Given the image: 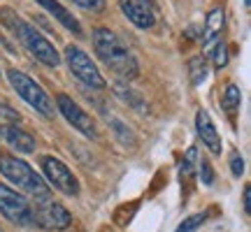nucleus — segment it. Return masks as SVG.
I'll use <instances>...</instances> for the list:
<instances>
[{"instance_id":"5","label":"nucleus","mask_w":251,"mask_h":232,"mask_svg":"<svg viewBox=\"0 0 251 232\" xmlns=\"http://www.w3.org/2000/svg\"><path fill=\"white\" fill-rule=\"evenodd\" d=\"M65 61H68V68L72 70V74H75L81 84H86L89 89H96V91L107 89V81L102 79V74H100V70L96 68V63L91 61V56L86 54L84 49L70 45L65 49Z\"/></svg>"},{"instance_id":"24","label":"nucleus","mask_w":251,"mask_h":232,"mask_svg":"<svg viewBox=\"0 0 251 232\" xmlns=\"http://www.w3.org/2000/svg\"><path fill=\"white\" fill-rule=\"evenodd\" d=\"M75 5H79L81 9H89V12H102L105 9V0H72Z\"/></svg>"},{"instance_id":"11","label":"nucleus","mask_w":251,"mask_h":232,"mask_svg":"<svg viewBox=\"0 0 251 232\" xmlns=\"http://www.w3.org/2000/svg\"><path fill=\"white\" fill-rule=\"evenodd\" d=\"M196 130L200 135V139L212 153H221V137L216 133V125L212 121V116L207 114L205 109H200L196 114Z\"/></svg>"},{"instance_id":"13","label":"nucleus","mask_w":251,"mask_h":232,"mask_svg":"<svg viewBox=\"0 0 251 232\" xmlns=\"http://www.w3.org/2000/svg\"><path fill=\"white\" fill-rule=\"evenodd\" d=\"M5 139L12 149H17L19 153H33L35 151V137L30 133H26L24 128L19 125H9L5 130Z\"/></svg>"},{"instance_id":"3","label":"nucleus","mask_w":251,"mask_h":232,"mask_svg":"<svg viewBox=\"0 0 251 232\" xmlns=\"http://www.w3.org/2000/svg\"><path fill=\"white\" fill-rule=\"evenodd\" d=\"M0 172H2V177L7 179V181H12L17 188H21L24 193L35 197V202H42V200L51 197V188L47 186V181H42V177L26 161L2 156L0 158Z\"/></svg>"},{"instance_id":"18","label":"nucleus","mask_w":251,"mask_h":232,"mask_svg":"<svg viewBox=\"0 0 251 232\" xmlns=\"http://www.w3.org/2000/svg\"><path fill=\"white\" fill-rule=\"evenodd\" d=\"M196 162H198V151L191 146L181 161V181H191L193 179V172H196Z\"/></svg>"},{"instance_id":"1","label":"nucleus","mask_w":251,"mask_h":232,"mask_svg":"<svg viewBox=\"0 0 251 232\" xmlns=\"http://www.w3.org/2000/svg\"><path fill=\"white\" fill-rule=\"evenodd\" d=\"M0 21L12 30V35L21 42V46L26 49L28 54L33 56V58H37L42 65H47V68H58L61 65V56L56 51V46L35 26H30L26 19L19 17L17 12L2 7L0 9Z\"/></svg>"},{"instance_id":"14","label":"nucleus","mask_w":251,"mask_h":232,"mask_svg":"<svg viewBox=\"0 0 251 232\" xmlns=\"http://www.w3.org/2000/svg\"><path fill=\"white\" fill-rule=\"evenodd\" d=\"M224 21H226V14L221 7H214L205 19V30H202V45H212L216 37L221 35L224 30Z\"/></svg>"},{"instance_id":"17","label":"nucleus","mask_w":251,"mask_h":232,"mask_svg":"<svg viewBox=\"0 0 251 232\" xmlns=\"http://www.w3.org/2000/svg\"><path fill=\"white\" fill-rule=\"evenodd\" d=\"M114 93H117L121 100H126L130 107L135 109H144V100L140 93H135L133 89H128V86H124V84H114Z\"/></svg>"},{"instance_id":"20","label":"nucleus","mask_w":251,"mask_h":232,"mask_svg":"<svg viewBox=\"0 0 251 232\" xmlns=\"http://www.w3.org/2000/svg\"><path fill=\"white\" fill-rule=\"evenodd\" d=\"M205 214H193V216H188V218H184V223L177 228L175 232H196L200 225L205 223Z\"/></svg>"},{"instance_id":"23","label":"nucleus","mask_w":251,"mask_h":232,"mask_svg":"<svg viewBox=\"0 0 251 232\" xmlns=\"http://www.w3.org/2000/svg\"><path fill=\"white\" fill-rule=\"evenodd\" d=\"M0 121H12V123L19 121V112L14 107H9L7 102H2V100H0Z\"/></svg>"},{"instance_id":"22","label":"nucleus","mask_w":251,"mask_h":232,"mask_svg":"<svg viewBox=\"0 0 251 232\" xmlns=\"http://www.w3.org/2000/svg\"><path fill=\"white\" fill-rule=\"evenodd\" d=\"M198 170H200V179H202V184L205 186H212L214 184V170H212V165H209V161H198Z\"/></svg>"},{"instance_id":"12","label":"nucleus","mask_w":251,"mask_h":232,"mask_svg":"<svg viewBox=\"0 0 251 232\" xmlns=\"http://www.w3.org/2000/svg\"><path fill=\"white\" fill-rule=\"evenodd\" d=\"M37 5H42V7L47 9V12H49V14H51V17L54 19H58V21H61L63 26L68 28V30H70L72 35H84V30H81V23H79V19L77 17H72L70 12H68V9L63 7L61 2H58V0H35Z\"/></svg>"},{"instance_id":"10","label":"nucleus","mask_w":251,"mask_h":232,"mask_svg":"<svg viewBox=\"0 0 251 232\" xmlns=\"http://www.w3.org/2000/svg\"><path fill=\"white\" fill-rule=\"evenodd\" d=\"M119 7L137 28H151L156 23V5H147L142 0H119Z\"/></svg>"},{"instance_id":"7","label":"nucleus","mask_w":251,"mask_h":232,"mask_svg":"<svg viewBox=\"0 0 251 232\" xmlns=\"http://www.w3.org/2000/svg\"><path fill=\"white\" fill-rule=\"evenodd\" d=\"M33 223H37L45 230H65L72 223V214L58 202L42 200L33 207Z\"/></svg>"},{"instance_id":"8","label":"nucleus","mask_w":251,"mask_h":232,"mask_svg":"<svg viewBox=\"0 0 251 232\" xmlns=\"http://www.w3.org/2000/svg\"><path fill=\"white\" fill-rule=\"evenodd\" d=\"M40 162H42V172L51 186L58 188L65 195H79V181L68 170L65 162H61L58 158H51V156H45Z\"/></svg>"},{"instance_id":"4","label":"nucleus","mask_w":251,"mask_h":232,"mask_svg":"<svg viewBox=\"0 0 251 232\" xmlns=\"http://www.w3.org/2000/svg\"><path fill=\"white\" fill-rule=\"evenodd\" d=\"M7 77H9V84L14 86V91H17L19 95L26 100L35 112H40L42 116H54V112H56L54 102H51V98L47 95L45 89H42L35 79H30V77L24 74L21 70H9Z\"/></svg>"},{"instance_id":"15","label":"nucleus","mask_w":251,"mask_h":232,"mask_svg":"<svg viewBox=\"0 0 251 232\" xmlns=\"http://www.w3.org/2000/svg\"><path fill=\"white\" fill-rule=\"evenodd\" d=\"M221 105H224V109L228 114H235V112L240 109V105H242V93H240V89H237L235 84H228V86H226Z\"/></svg>"},{"instance_id":"2","label":"nucleus","mask_w":251,"mask_h":232,"mask_svg":"<svg viewBox=\"0 0 251 232\" xmlns=\"http://www.w3.org/2000/svg\"><path fill=\"white\" fill-rule=\"evenodd\" d=\"M93 49L100 56V61L107 65L112 72H117L124 79H135L140 74V65L130 54V49L119 40L117 33H112L107 28H98L93 33Z\"/></svg>"},{"instance_id":"28","label":"nucleus","mask_w":251,"mask_h":232,"mask_svg":"<svg viewBox=\"0 0 251 232\" xmlns=\"http://www.w3.org/2000/svg\"><path fill=\"white\" fill-rule=\"evenodd\" d=\"M142 2H147V5H156V2H153V0H142Z\"/></svg>"},{"instance_id":"21","label":"nucleus","mask_w":251,"mask_h":232,"mask_svg":"<svg viewBox=\"0 0 251 232\" xmlns=\"http://www.w3.org/2000/svg\"><path fill=\"white\" fill-rule=\"evenodd\" d=\"M212 54V61H214V68H226L228 65V49H226L224 42H219V45L214 46V51H209Z\"/></svg>"},{"instance_id":"9","label":"nucleus","mask_w":251,"mask_h":232,"mask_svg":"<svg viewBox=\"0 0 251 232\" xmlns=\"http://www.w3.org/2000/svg\"><path fill=\"white\" fill-rule=\"evenodd\" d=\"M56 109L65 116V121L72 123V128H77L84 137H96V123L91 121V116L84 112V109L70 98V95H65V93H58L56 95Z\"/></svg>"},{"instance_id":"25","label":"nucleus","mask_w":251,"mask_h":232,"mask_svg":"<svg viewBox=\"0 0 251 232\" xmlns=\"http://www.w3.org/2000/svg\"><path fill=\"white\" fill-rule=\"evenodd\" d=\"M230 170H233L235 177H242V172H244V158L240 156V153H233V156H230Z\"/></svg>"},{"instance_id":"26","label":"nucleus","mask_w":251,"mask_h":232,"mask_svg":"<svg viewBox=\"0 0 251 232\" xmlns=\"http://www.w3.org/2000/svg\"><path fill=\"white\" fill-rule=\"evenodd\" d=\"M244 211L251 214V186H244Z\"/></svg>"},{"instance_id":"19","label":"nucleus","mask_w":251,"mask_h":232,"mask_svg":"<svg viewBox=\"0 0 251 232\" xmlns=\"http://www.w3.org/2000/svg\"><path fill=\"white\" fill-rule=\"evenodd\" d=\"M105 118H107L109 123H112V130L119 135V139H121L126 146H128V144H135V135L130 133V130H128V128H126V125L119 121V118H114V116H107V114H105Z\"/></svg>"},{"instance_id":"27","label":"nucleus","mask_w":251,"mask_h":232,"mask_svg":"<svg viewBox=\"0 0 251 232\" xmlns=\"http://www.w3.org/2000/svg\"><path fill=\"white\" fill-rule=\"evenodd\" d=\"M244 7H247V9L251 7V0H244Z\"/></svg>"},{"instance_id":"16","label":"nucleus","mask_w":251,"mask_h":232,"mask_svg":"<svg viewBox=\"0 0 251 232\" xmlns=\"http://www.w3.org/2000/svg\"><path fill=\"white\" fill-rule=\"evenodd\" d=\"M188 77H191L193 86H200L207 79V63L202 56H196V58L188 61Z\"/></svg>"},{"instance_id":"6","label":"nucleus","mask_w":251,"mask_h":232,"mask_svg":"<svg viewBox=\"0 0 251 232\" xmlns=\"http://www.w3.org/2000/svg\"><path fill=\"white\" fill-rule=\"evenodd\" d=\"M0 214L17 225H33V207L14 188L0 184Z\"/></svg>"}]
</instances>
